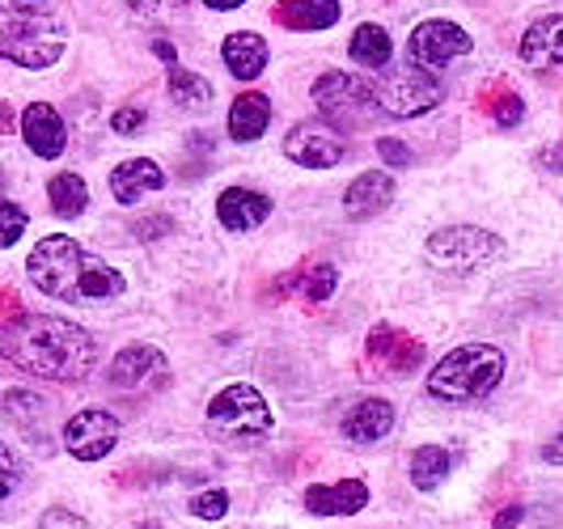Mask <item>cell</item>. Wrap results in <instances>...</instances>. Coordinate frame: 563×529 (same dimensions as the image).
<instances>
[{"instance_id":"1","label":"cell","mask_w":563,"mask_h":529,"mask_svg":"<svg viewBox=\"0 0 563 529\" xmlns=\"http://www.w3.org/2000/svg\"><path fill=\"white\" fill-rule=\"evenodd\" d=\"M0 356L30 377L47 382H81L98 364L93 334L52 313H18L0 327Z\"/></svg>"},{"instance_id":"2","label":"cell","mask_w":563,"mask_h":529,"mask_svg":"<svg viewBox=\"0 0 563 529\" xmlns=\"http://www.w3.org/2000/svg\"><path fill=\"white\" fill-rule=\"evenodd\" d=\"M26 276L38 293L68 301V306H89V301H111L123 293V276L107 258L89 254L68 233L43 238L26 258Z\"/></svg>"},{"instance_id":"3","label":"cell","mask_w":563,"mask_h":529,"mask_svg":"<svg viewBox=\"0 0 563 529\" xmlns=\"http://www.w3.org/2000/svg\"><path fill=\"white\" fill-rule=\"evenodd\" d=\"M64 52L56 0H9L0 4V56L22 68H52Z\"/></svg>"},{"instance_id":"4","label":"cell","mask_w":563,"mask_h":529,"mask_svg":"<svg viewBox=\"0 0 563 529\" xmlns=\"http://www.w3.org/2000/svg\"><path fill=\"white\" fill-rule=\"evenodd\" d=\"M505 352L492 343H462L428 373V394L441 403H475L500 386Z\"/></svg>"},{"instance_id":"5","label":"cell","mask_w":563,"mask_h":529,"mask_svg":"<svg viewBox=\"0 0 563 529\" xmlns=\"http://www.w3.org/2000/svg\"><path fill=\"white\" fill-rule=\"evenodd\" d=\"M313 102H318V111L322 119L335 128V132H361L368 123H377L382 119V107H377V89L373 81L365 77H356V73H322L318 81H313Z\"/></svg>"},{"instance_id":"6","label":"cell","mask_w":563,"mask_h":529,"mask_svg":"<svg viewBox=\"0 0 563 529\" xmlns=\"http://www.w3.org/2000/svg\"><path fill=\"white\" fill-rule=\"evenodd\" d=\"M208 428L225 445H258L272 432V407L254 386H225L208 403Z\"/></svg>"},{"instance_id":"7","label":"cell","mask_w":563,"mask_h":529,"mask_svg":"<svg viewBox=\"0 0 563 529\" xmlns=\"http://www.w3.org/2000/svg\"><path fill=\"white\" fill-rule=\"evenodd\" d=\"M500 254V238L496 233H487L479 224H450V229H441V233H432L428 238V263L432 267H441V272H479L487 267L492 258Z\"/></svg>"},{"instance_id":"8","label":"cell","mask_w":563,"mask_h":529,"mask_svg":"<svg viewBox=\"0 0 563 529\" xmlns=\"http://www.w3.org/2000/svg\"><path fill=\"white\" fill-rule=\"evenodd\" d=\"M377 89V107L382 114H395V119H416V114H428L432 107H441L445 98V81L428 68H395L386 81H373Z\"/></svg>"},{"instance_id":"9","label":"cell","mask_w":563,"mask_h":529,"mask_svg":"<svg viewBox=\"0 0 563 529\" xmlns=\"http://www.w3.org/2000/svg\"><path fill=\"white\" fill-rule=\"evenodd\" d=\"M347 144H343V132H335L327 119H301L288 128L284 136V157L297 162L306 169H331L343 162Z\"/></svg>"},{"instance_id":"10","label":"cell","mask_w":563,"mask_h":529,"mask_svg":"<svg viewBox=\"0 0 563 529\" xmlns=\"http://www.w3.org/2000/svg\"><path fill=\"white\" fill-rule=\"evenodd\" d=\"M407 52H411V64H416V68L437 73V68H445L450 59H457V56H466V52H471V34L457 26V22L432 18V22H420V26L411 30Z\"/></svg>"},{"instance_id":"11","label":"cell","mask_w":563,"mask_h":529,"mask_svg":"<svg viewBox=\"0 0 563 529\" xmlns=\"http://www.w3.org/2000/svg\"><path fill=\"white\" fill-rule=\"evenodd\" d=\"M119 445V419L102 407H85L64 423V449L77 462H98Z\"/></svg>"},{"instance_id":"12","label":"cell","mask_w":563,"mask_h":529,"mask_svg":"<svg viewBox=\"0 0 563 529\" xmlns=\"http://www.w3.org/2000/svg\"><path fill=\"white\" fill-rule=\"evenodd\" d=\"M107 377H111V386L119 394H148L169 382V364L157 348L132 343V348H123L111 361V373H107Z\"/></svg>"},{"instance_id":"13","label":"cell","mask_w":563,"mask_h":529,"mask_svg":"<svg viewBox=\"0 0 563 529\" xmlns=\"http://www.w3.org/2000/svg\"><path fill=\"white\" fill-rule=\"evenodd\" d=\"M521 59L534 68V73H551L563 68V18L560 13H542L534 18L526 34H521Z\"/></svg>"},{"instance_id":"14","label":"cell","mask_w":563,"mask_h":529,"mask_svg":"<svg viewBox=\"0 0 563 529\" xmlns=\"http://www.w3.org/2000/svg\"><path fill=\"white\" fill-rule=\"evenodd\" d=\"M22 136H26L30 153L34 157H43V162H52L64 153V144H68V132H64V119H59L56 107H47V102H34L22 111Z\"/></svg>"},{"instance_id":"15","label":"cell","mask_w":563,"mask_h":529,"mask_svg":"<svg viewBox=\"0 0 563 529\" xmlns=\"http://www.w3.org/2000/svg\"><path fill=\"white\" fill-rule=\"evenodd\" d=\"M390 199H395V174H386V169H365V174L343 191V208H347L352 221H368V217L386 212Z\"/></svg>"},{"instance_id":"16","label":"cell","mask_w":563,"mask_h":529,"mask_svg":"<svg viewBox=\"0 0 563 529\" xmlns=\"http://www.w3.org/2000/svg\"><path fill=\"white\" fill-rule=\"evenodd\" d=\"M390 432H395V403H386V398H361L343 416V437L352 445H373V441H382Z\"/></svg>"},{"instance_id":"17","label":"cell","mask_w":563,"mask_h":529,"mask_svg":"<svg viewBox=\"0 0 563 529\" xmlns=\"http://www.w3.org/2000/svg\"><path fill=\"white\" fill-rule=\"evenodd\" d=\"M162 187H166V169L157 166V162H148V157H132V162L114 166V174H111V196L119 199L123 208L141 203L148 191H162Z\"/></svg>"},{"instance_id":"18","label":"cell","mask_w":563,"mask_h":529,"mask_svg":"<svg viewBox=\"0 0 563 529\" xmlns=\"http://www.w3.org/2000/svg\"><path fill=\"white\" fill-rule=\"evenodd\" d=\"M217 217L233 233H246V229H258L272 217V199L263 196V191H251V187H229L217 199Z\"/></svg>"},{"instance_id":"19","label":"cell","mask_w":563,"mask_h":529,"mask_svg":"<svg viewBox=\"0 0 563 529\" xmlns=\"http://www.w3.org/2000/svg\"><path fill=\"white\" fill-rule=\"evenodd\" d=\"M368 504V487L361 478H343V483H331V487H310L306 492V508L318 513V517H352Z\"/></svg>"},{"instance_id":"20","label":"cell","mask_w":563,"mask_h":529,"mask_svg":"<svg viewBox=\"0 0 563 529\" xmlns=\"http://www.w3.org/2000/svg\"><path fill=\"white\" fill-rule=\"evenodd\" d=\"M221 56H225V68L238 77V81H254V77L267 68V43H263V34L238 30V34H229L225 38Z\"/></svg>"},{"instance_id":"21","label":"cell","mask_w":563,"mask_h":529,"mask_svg":"<svg viewBox=\"0 0 563 529\" xmlns=\"http://www.w3.org/2000/svg\"><path fill=\"white\" fill-rule=\"evenodd\" d=\"M267 123H272V102L263 98V93H242L233 107H229V136L238 140V144H251L267 132Z\"/></svg>"},{"instance_id":"22","label":"cell","mask_w":563,"mask_h":529,"mask_svg":"<svg viewBox=\"0 0 563 529\" xmlns=\"http://www.w3.org/2000/svg\"><path fill=\"white\" fill-rule=\"evenodd\" d=\"M276 22L292 30H327L339 22V0H280Z\"/></svg>"},{"instance_id":"23","label":"cell","mask_w":563,"mask_h":529,"mask_svg":"<svg viewBox=\"0 0 563 529\" xmlns=\"http://www.w3.org/2000/svg\"><path fill=\"white\" fill-rule=\"evenodd\" d=\"M390 52H395V43H390V34L377 26V22L356 26L352 47H347V56L356 59L361 68H386V64H390Z\"/></svg>"},{"instance_id":"24","label":"cell","mask_w":563,"mask_h":529,"mask_svg":"<svg viewBox=\"0 0 563 529\" xmlns=\"http://www.w3.org/2000/svg\"><path fill=\"white\" fill-rule=\"evenodd\" d=\"M47 199H52V212L56 217L73 221V217H81L85 208H89V187H85L81 174H56L47 183Z\"/></svg>"},{"instance_id":"25","label":"cell","mask_w":563,"mask_h":529,"mask_svg":"<svg viewBox=\"0 0 563 529\" xmlns=\"http://www.w3.org/2000/svg\"><path fill=\"white\" fill-rule=\"evenodd\" d=\"M169 98L183 111H208L212 107V85H208V77H199V73L169 68Z\"/></svg>"},{"instance_id":"26","label":"cell","mask_w":563,"mask_h":529,"mask_svg":"<svg viewBox=\"0 0 563 529\" xmlns=\"http://www.w3.org/2000/svg\"><path fill=\"white\" fill-rule=\"evenodd\" d=\"M450 466H453L450 449L423 445V449H416V458H411V483H416L420 492H432V487H441V483H445Z\"/></svg>"},{"instance_id":"27","label":"cell","mask_w":563,"mask_h":529,"mask_svg":"<svg viewBox=\"0 0 563 529\" xmlns=\"http://www.w3.org/2000/svg\"><path fill=\"white\" fill-rule=\"evenodd\" d=\"M4 416L13 419L22 432H30V437H34V428L47 419V403H43L38 394H30V390H9V394H4Z\"/></svg>"},{"instance_id":"28","label":"cell","mask_w":563,"mask_h":529,"mask_svg":"<svg viewBox=\"0 0 563 529\" xmlns=\"http://www.w3.org/2000/svg\"><path fill=\"white\" fill-rule=\"evenodd\" d=\"M22 233H26V212L18 203L0 199V251L13 246V242H22Z\"/></svg>"},{"instance_id":"29","label":"cell","mask_w":563,"mask_h":529,"mask_svg":"<svg viewBox=\"0 0 563 529\" xmlns=\"http://www.w3.org/2000/svg\"><path fill=\"white\" fill-rule=\"evenodd\" d=\"M335 267L331 263H318V267H310V276L301 279V288H306V297L310 301H327L331 293H335Z\"/></svg>"},{"instance_id":"30","label":"cell","mask_w":563,"mask_h":529,"mask_svg":"<svg viewBox=\"0 0 563 529\" xmlns=\"http://www.w3.org/2000/svg\"><path fill=\"white\" fill-rule=\"evenodd\" d=\"M18 483H22V462H18L13 449L0 441V504L18 492Z\"/></svg>"},{"instance_id":"31","label":"cell","mask_w":563,"mask_h":529,"mask_svg":"<svg viewBox=\"0 0 563 529\" xmlns=\"http://www.w3.org/2000/svg\"><path fill=\"white\" fill-rule=\"evenodd\" d=\"M191 513H196L199 521H221L229 513V496L225 492H203V496L191 500Z\"/></svg>"},{"instance_id":"32","label":"cell","mask_w":563,"mask_h":529,"mask_svg":"<svg viewBox=\"0 0 563 529\" xmlns=\"http://www.w3.org/2000/svg\"><path fill=\"white\" fill-rule=\"evenodd\" d=\"M111 128L119 136H136V132H144V111L141 107H123V111H114Z\"/></svg>"},{"instance_id":"33","label":"cell","mask_w":563,"mask_h":529,"mask_svg":"<svg viewBox=\"0 0 563 529\" xmlns=\"http://www.w3.org/2000/svg\"><path fill=\"white\" fill-rule=\"evenodd\" d=\"M377 153H382V162H390V166H411V148L395 136L377 140Z\"/></svg>"},{"instance_id":"34","label":"cell","mask_w":563,"mask_h":529,"mask_svg":"<svg viewBox=\"0 0 563 529\" xmlns=\"http://www.w3.org/2000/svg\"><path fill=\"white\" fill-rule=\"evenodd\" d=\"M521 98L517 93H508L505 102H500V111H496V119H500V128H512V123H521Z\"/></svg>"},{"instance_id":"35","label":"cell","mask_w":563,"mask_h":529,"mask_svg":"<svg viewBox=\"0 0 563 529\" xmlns=\"http://www.w3.org/2000/svg\"><path fill=\"white\" fill-rule=\"evenodd\" d=\"M542 458L551 462V466H563V423H560V432L547 441V449H542Z\"/></svg>"},{"instance_id":"36","label":"cell","mask_w":563,"mask_h":529,"mask_svg":"<svg viewBox=\"0 0 563 529\" xmlns=\"http://www.w3.org/2000/svg\"><path fill=\"white\" fill-rule=\"evenodd\" d=\"M517 526H521V508H517V504H512V508H505V513L496 517V529H517Z\"/></svg>"},{"instance_id":"37","label":"cell","mask_w":563,"mask_h":529,"mask_svg":"<svg viewBox=\"0 0 563 529\" xmlns=\"http://www.w3.org/2000/svg\"><path fill=\"white\" fill-rule=\"evenodd\" d=\"M166 4H169V0H132V9H136V13H144V18H148V13H162Z\"/></svg>"},{"instance_id":"38","label":"cell","mask_w":563,"mask_h":529,"mask_svg":"<svg viewBox=\"0 0 563 529\" xmlns=\"http://www.w3.org/2000/svg\"><path fill=\"white\" fill-rule=\"evenodd\" d=\"M153 52H157V56L166 59V64H174V56H178V52H174V43H169V38H157V43H153Z\"/></svg>"},{"instance_id":"39","label":"cell","mask_w":563,"mask_h":529,"mask_svg":"<svg viewBox=\"0 0 563 529\" xmlns=\"http://www.w3.org/2000/svg\"><path fill=\"white\" fill-rule=\"evenodd\" d=\"M203 4H208V9H221V13H225V9H238V4H246V0H203Z\"/></svg>"},{"instance_id":"40","label":"cell","mask_w":563,"mask_h":529,"mask_svg":"<svg viewBox=\"0 0 563 529\" xmlns=\"http://www.w3.org/2000/svg\"><path fill=\"white\" fill-rule=\"evenodd\" d=\"M547 166H551V169H563V144L555 148V153H551V157H547Z\"/></svg>"}]
</instances>
